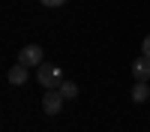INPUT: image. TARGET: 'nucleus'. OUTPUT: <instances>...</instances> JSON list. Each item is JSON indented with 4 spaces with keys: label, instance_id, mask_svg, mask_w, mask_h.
I'll list each match as a JSON object with an SVG mask.
<instances>
[{
    "label": "nucleus",
    "instance_id": "2",
    "mask_svg": "<svg viewBox=\"0 0 150 132\" xmlns=\"http://www.w3.org/2000/svg\"><path fill=\"white\" fill-rule=\"evenodd\" d=\"M18 63L27 66V69L30 66H42L45 63V60H42V48L39 45H24L21 51H18Z\"/></svg>",
    "mask_w": 150,
    "mask_h": 132
},
{
    "label": "nucleus",
    "instance_id": "3",
    "mask_svg": "<svg viewBox=\"0 0 150 132\" xmlns=\"http://www.w3.org/2000/svg\"><path fill=\"white\" fill-rule=\"evenodd\" d=\"M63 102H66V99H63V93H60V90H48V93L42 96V111L54 117V114H60Z\"/></svg>",
    "mask_w": 150,
    "mask_h": 132
},
{
    "label": "nucleus",
    "instance_id": "7",
    "mask_svg": "<svg viewBox=\"0 0 150 132\" xmlns=\"http://www.w3.org/2000/svg\"><path fill=\"white\" fill-rule=\"evenodd\" d=\"M57 90L63 93V99H75V96H78V84H72V81H63Z\"/></svg>",
    "mask_w": 150,
    "mask_h": 132
},
{
    "label": "nucleus",
    "instance_id": "4",
    "mask_svg": "<svg viewBox=\"0 0 150 132\" xmlns=\"http://www.w3.org/2000/svg\"><path fill=\"white\" fill-rule=\"evenodd\" d=\"M132 75L135 78H138V81H147L150 78V57H138V60H135V63H132Z\"/></svg>",
    "mask_w": 150,
    "mask_h": 132
},
{
    "label": "nucleus",
    "instance_id": "6",
    "mask_svg": "<svg viewBox=\"0 0 150 132\" xmlns=\"http://www.w3.org/2000/svg\"><path fill=\"white\" fill-rule=\"evenodd\" d=\"M147 99H150L147 81H135V87H132V102H147Z\"/></svg>",
    "mask_w": 150,
    "mask_h": 132
},
{
    "label": "nucleus",
    "instance_id": "5",
    "mask_svg": "<svg viewBox=\"0 0 150 132\" xmlns=\"http://www.w3.org/2000/svg\"><path fill=\"white\" fill-rule=\"evenodd\" d=\"M30 75H27V66H21V63H15L9 69V84H15V87H21L24 81H27Z\"/></svg>",
    "mask_w": 150,
    "mask_h": 132
},
{
    "label": "nucleus",
    "instance_id": "8",
    "mask_svg": "<svg viewBox=\"0 0 150 132\" xmlns=\"http://www.w3.org/2000/svg\"><path fill=\"white\" fill-rule=\"evenodd\" d=\"M141 54L150 57V36H144V42H141Z\"/></svg>",
    "mask_w": 150,
    "mask_h": 132
},
{
    "label": "nucleus",
    "instance_id": "1",
    "mask_svg": "<svg viewBox=\"0 0 150 132\" xmlns=\"http://www.w3.org/2000/svg\"><path fill=\"white\" fill-rule=\"evenodd\" d=\"M36 81H39L45 90H57L66 78H63V72H60V66H57V63H42V66H39V72H36Z\"/></svg>",
    "mask_w": 150,
    "mask_h": 132
},
{
    "label": "nucleus",
    "instance_id": "9",
    "mask_svg": "<svg viewBox=\"0 0 150 132\" xmlns=\"http://www.w3.org/2000/svg\"><path fill=\"white\" fill-rule=\"evenodd\" d=\"M39 3H42V6H63L66 0H39Z\"/></svg>",
    "mask_w": 150,
    "mask_h": 132
}]
</instances>
